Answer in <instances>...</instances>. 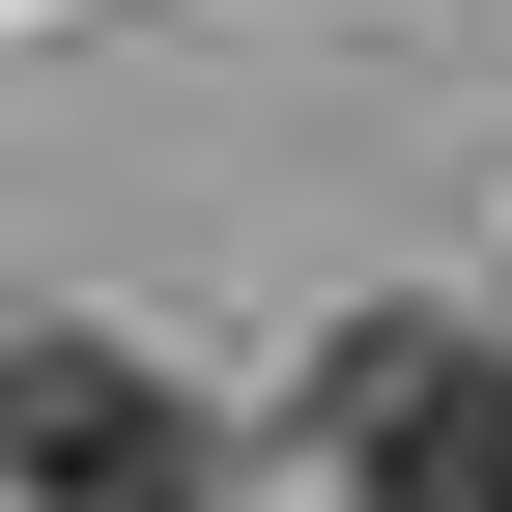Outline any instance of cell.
Here are the masks:
<instances>
[{
  "label": "cell",
  "instance_id": "1",
  "mask_svg": "<svg viewBox=\"0 0 512 512\" xmlns=\"http://www.w3.org/2000/svg\"><path fill=\"white\" fill-rule=\"evenodd\" d=\"M313 456H342V512H512V342L484 313H370L313 370Z\"/></svg>",
  "mask_w": 512,
  "mask_h": 512
},
{
  "label": "cell",
  "instance_id": "2",
  "mask_svg": "<svg viewBox=\"0 0 512 512\" xmlns=\"http://www.w3.org/2000/svg\"><path fill=\"white\" fill-rule=\"evenodd\" d=\"M0 456H29V512H200V399L143 342H29L0 370Z\"/></svg>",
  "mask_w": 512,
  "mask_h": 512
}]
</instances>
